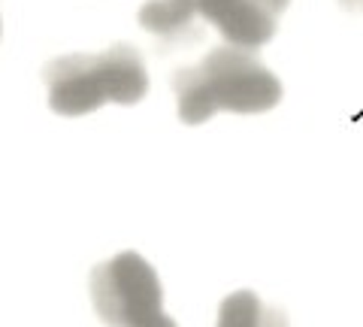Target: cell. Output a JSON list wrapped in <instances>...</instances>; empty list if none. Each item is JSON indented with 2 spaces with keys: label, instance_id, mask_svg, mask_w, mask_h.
Returning <instances> with one entry per match:
<instances>
[{
  "label": "cell",
  "instance_id": "obj_2",
  "mask_svg": "<svg viewBox=\"0 0 363 327\" xmlns=\"http://www.w3.org/2000/svg\"><path fill=\"white\" fill-rule=\"evenodd\" d=\"M49 109L58 116H88L106 104L133 106L149 94L143 55L118 43L100 55H64L45 67Z\"/></svg>",
  "mask_w": 363,
  "mask_h": 327
},
{
  "label": "cell",
  "instance_id": "obj_5",
  "mask_svg": "<svg viewBox=\"0 0 363 327\" xmlns=\"http://www.w3.org/2000/svg\"><path fill=\"white\" fill-rule=\"evenodd\" d=\"M140 25L164 43H197L203 37V13L197 0H149L140 6Z\"/></svg>",
  "mask_w": 363,
  "mask_h": 327
},
{
  "label": "cell",
  "instance_id": "obj_7",
  "mask_svg": "<svg viewBox=\"0 0 363 327\" xmlns=\"http://www.w3.org/2000/svg\"><path fill=\"white\" fill-rule=\"evenodd\" d=\"M342 6H348V9H360V13H363V0H342Z\"/></svg>",
  "mask_w": 363,
  "mask_h": 327
},
{
  "label": "cell",
  "instance_id": "obj_1",
  "mask_svg": "<svg viewBox=\"0 0 363 327\" xmlns=\"http://www.w3.org/2000/svg\"><path fill=\"white\" fill-rule=\"evenodd\" d=\"M176 109L185 125H203L215 112H269L281 100L279 76L260 64L255 49L224 46L212 49L194 67H182L173 79Z\"/></svg>",
  "mask_w": 363,
  "mask_h": 327
},
{
  "label": "cell",
  "instance_id": "obj_6",
  "mask_svg": "<svg viewBox=\"0 0 363 327\" xmlns=\"http://www.w3.org/2000/svg\"><path fill=\"white\" fill-rule=\"evenodd\" d=\"M215 327H288V318L279 309L267 306L255 291H236L224 297Z\"/></svg>",
  "mask_w": 363,
  "mask_h": 327
},
{
  "label": "cell",
  "instance_id": "obj_3",
  "mask_svg": "<svg viewBox=\"0 0 363 327\" xmlns=\"http://www.w3.org/2000/svg\"><path fill=\"white\" fill-rule=\"evenodd\" d=\"M91 303L106 327H176L164 312L161 279L136 252H121L94 267Z\"/></svg>",
  "mask_w": 363,
  "mask_h": 327
},
{
  "label": "cell",
  "instance_id": "obj_4",
  "mask_svg": "<svg viewBox=\"0 0 363 327\" xmlns=\"http://www.w3.org/2000/svg\"><path fill=\"white\" fill-rule=\"evenodd\" d=\"M197 4L206 25L218 31L224 43L257 52L276 37L291 0H197Z\"/></svg>",
  "mask_w": 363,
  "mask_h": 327
}]
</instances>
